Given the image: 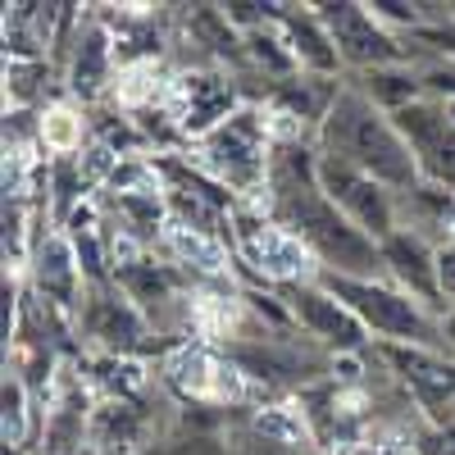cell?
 Instances as JSON below:
<instances>
[{"instance_id": "obj_10", "label": "cell", "mask_w": 455, "mask_h": 455, "mask_svg": "<svg viewBox=\"0 0 455 455\" xmlns=\"http://www.w3.org/2000/svg\"><path fill=\"white\" fill-rule=\"evenodd\" d=\"M164 378L182 401H196V405H237L246 401V383H251L233 364V355L210 347H178L164 364Z\"/></svg>"}, {"instance_id": "obj_20", "label": "cell", "mask_w": 455, "mask_h": 455, "mask_svg": "<svg viewBox=\"0 0 455 455\" xmlns=\"http://www.w3.org/2000/svg\"><path fill=\"white\" fill-rule=\"evenodd\" d=\"M87 383L100 392V401H137L146 392V364L132 355H96L87 364Z\"/></svg>"}, {"instance_id": "obj_1", "label": "cell", "mask_w": 455, "mask_h": 455, "mask_svg": "<svg viewBox=\"0 0 455 455\" xmlns=\"http://www.w3.org/2000/svg\"><path fill=\"white\" fill-rule=\"evenodd\" d=\"M315 146L323 150V156H337V160L355 164L360 173L378 178L396 196L414 192V187L424 182L405 137L392 124V114H383L373 100H364L351 83H341L332 109L323 114V124L315 132Z\"/></svg>"}, {"instance_id": "obj_18", "label": "cell", "mask_w": 455, "mask_h": 455, "mask_svg": "<svg viewBox=\"0 0 455 455\" xmlns=\"http://www.w3.org/2000/svg\"><path fill=\"white\" fill-rule=\"evenodd\" d=\"M364 100H373L383 114H396L414 100H424V83H419V64H392V68H373V73H355L347 78Z\"/></svg>"}, {"instance_id": "obj_7", "label": "cell", "mask_w": 455, "mask_h": 455, "mask_svg": "<svg viewBox=\"0 0 455 455\" xmlns=\"http://www.w3.org/2000/svg\"><path fill=\"white\" fill-rule=\"evenodd\" d=\"M319 187H323V196L341 214H347L364 237H373L378 246H383L401 228V201H396V192H387L383 182L360 173L355 164L337 160V156H323V150H319Z\"/></svg>"}, {"instance_id": "obj_8", "label": "cell", "mask_w": 455, "mask_h": 455, "mask_svg": "<svg viewBox=\"0 0 455 455\" xmlns=\"http://www.w3.org/2000/svg\"><path fill=\"white\" fill-rule=\"evenodd\" d=\"M73 319H78V332L100 355H132L137 360L141 351H150V337H156V323L119 291V283L87 287Z\"/></svg>"}, {"instance_id": "obj_9", "label": "cell", "mask_w": 455, "mask_h": 455, "mask_svg": "<svg viewBox=\"0 0 455 455\" xmlns=\"http://www.w3.org/2000/svg\"><path fill=\"white\" fill-rule=\"evenodd\" d=\"M119 83V55H114V36L100 23V14H87L73 46L64 55V96L83 109H96L100 100L114 96Z\"/></svg>"}, {"instance_id": "obj_22", "label": "cell", "mask_w": 455, "mask_h": 455, "mask_svg": "<svg viewBox=\"0 0 455 455\" xmlns=\"http://www.w3.org/2000/svg\"><path fill=\"white\" fill-rule=\"evenodd\" d=\"M437 283H442L446 310H455V242L451 246H437Z\"/></svg>"}, {"instance_id": "obj_19", "label": "cell", "mask_w": 455, "mask_h": 455, "mask_svg": "<svg viewBox=\"0 0 455 455\" xmlns=\"http://www.w3.org/2000/svg\"><path fill=\"white\" fill-rule=\"evenodd\" d=\"M242 42H246V68L255 73L259 83L300 78V64H296V55H291V46H287V36H283L278 19L264 23V28H255V32H246Z\"/></svg>"}, {"instance_id": "obj_5", "label": "cell", "mask_w": 455, "mask_h": 455, "mask_svg": "<svg viewBox=\"0 0 455 455\" xmlns=\"http://www.w3.org/2000/svg\"><path fill=\"white\" fill-rule=\"evenodd\" d=\"M242 105H246L242 78L228 73V68H219V64H182V68H173L169 92H164V109H169V119L178 124L187 146H196L201 137H210L219 124L233 119Z\"/></svg>"}, {"instance_id": "obj_12", "label": "cell", "mask_w": 455, "mask_h": 455, "mask_svg": "<svg viewBox=\"0 0 455 455\" xmlns=\"http://www.w3.org/2000/svg\"><path fill=\"white\" fill-rule=\"evenodd\" d=\"M28 291L42 296L46 306H55L64 315H78L87 278L78 269V251H73L64 228H42L36 233V246L28 259Z\"/></svg>"}, {"instance_id": "obj_2", "label": "cell", "mask_w": 455, "mask_h": 455, "mask_svg": "<svg viewBox=\"0 0 455 455\" xmlns=\"http://www.w3.org/2000/svg\"><path fill=\"white\" fill-rule=\"evenodd\" d=\"M274 132L259 105H242L228 124H219L210 137L187 146V160L201 173H210L219 187H228L237 201H259L274 173Z\"/></svg>"}, {"instance_id": "obj_17", "label": "cell", "mask_w": 455, "mask_h": 455, "mask_svg": "<svg viewBox=\"0 0 455 455\" xmlns=\"http://www.w3.org/2000/svg\"><path fill=\"white\" fill-rule=\"evenodd\" d=\"M0 428H5V451H28L32 437L42 433V410H36L32 387L23 373L5 364V383H0Z\"/></svg>"}, {"instance_id": "obj_25", "label": "cell", "mask_w": 455, "mask_h": 455, "mask_svg": "<svg viewBox=\"0 0 455 455\" xmlns=\"http://www.w3.org/2000/svg\"><path fill=\"white\" fill-rule=\"evenodd\" d=\"M442 105H446V119H451V128H455V96H446Z\"/></svg>"}, {"instance_id": "obj_21", "label": "cell", "mask_w": 455, "mask_h": 455, "mask_svg": "<svg viewBox=\"0 0 455 455\" xmlns=\"http://www.w3.org/2000/svg\"><path fill=\"white\" fill-rule=\"evenodd\" d=\"M51 64L32 60H5V109H42V83Z\"/></svg>"}, {"instance_id": "obj_24", "label": "cell", "mask_w": 455, "mask_h": 455, "mask_svg": "<svg viewBox=\"0 0 455 455\" xmlns=\"http://www.w3.org/2000/svg\"><path fill=\"white\" fill-rule=\"evenodd\" d=\"M442 351L455 360V310H446V315H442Z\"/></svg>"}, {"instance_id": "obj_15", "label": "cell", "mask_w": 455, "mask_h": 455, "mask_svg": "<svg viewBox=\"0 0 455 455\" xmlns=\"http://www.w3.org/2000/svg\"><path fill=\"white\" fill-rule=\"evenodd\" d=\"M401 201V228H414L433 246L455 242V192L442 182H419L414 192L396 196Z\"/></svg>"}, {"instance_id": "obj_13", "label": "cell", "mask_w": 455, "mask_h": 455, "mask_svg": "<svg viewBox=\"0 0 455 455\" xmlns=\"http://www.w3.org/2000/svg\"><path fill=\"white\" fill-rule=\"evenodd\" d=\"M378 251H383V278L392 287H401L405 296H414L433 315H446L442 283H437V246L428 237H419L414 228H396V233Z\"/></svg>"}, {"instance_id": "obj_16", "label": "cell", "mask_w": 455, "mask_h": 455, "mask_svg": "<svg viewBox=\"0 0 455 455\" xmlns=\"http://www.w3.org/2000/svg\"><path fill=\"white\" fill-rule=\"evenodd\" d=\"M146 419L137 401H96L92 405V424H87V446L96 455H124L137 446Z\"/></svg>"}, {"instance_id": "obj_11", "label": "cell", "mask_w": 455, "mask_h": 455, "mask_svg": "<svg viewBox=\"0 0 455 455\" xmlns=\"http://www.w3.org/2000/svg\"><path fill=\"white\" fill-rule=\"evenodd\" d=\"M392 124L405 137L414 164H419V173H424V182H442V187L455 192V128L446 119V105L424 96V100L396 109Z\"/></svg>"}, {"instance_id": "obj_3", "label": "cell", "mask_w": 455, "mask_h": 455, "mask_svg": "<svg viewBox=\"0 0 455 455\" xmlns=\"http://www.w3.org/2000/svg\"><path fill=\"white\" fill-rule=\"evenodd\" d=\"M337 300H347L351 315L364 323V332L378 347H419L442 351V315L419 306L414 296L392 287L387 278H319Z\"/></svg>"}, {"instance_id": "obj_26", "label": "cell", "mask_w": 455, "mask_h": 455, "mask_svg": "<svg viewBox=\"0 0 455 455\" xmlns=\"http://www.w3.org/2000/svg\"><path fill=\"white\" fill-rule=\"evenodd\" d=\"M5 455H23V451H5Z\"/></svg>"}, {"instance_id": "obj_4", "label": "cell", "mask_w": 455, "mask_h": 455, "mask_svg": "<svg viewBox=\"0 0 455 455\" xmlns=\"http://www.w3.org/2000/svg\"><path fill=\"white\" fill-rule=\"evenodd\" d=\"M315 14L323 19L347 78L373 73V68H392V64H419L414 42L401 36V32H392L369 10V0H315Z\"/></svg>"}, {"instance_id": "obj_23", "label": "cell", "mask_w": 455, "mask_h": 455, "mask_svg": "<svg viewBox=\"0 0 455 455\" xmlns=\"http://www.w3.org/2000/svg\"><path fill=\"white\" fill-rule=\"evenodd\" d=\"M347 455H419V451H410V446H378V442H360V446H351Z\"/></svg>"}, {"instance_id": "obj_6", "label": "cell", "mask_w": 455, "mask_h": 455, "mask_svg": "<svg viewBox=\"0 0 455 455\" xmlns=\"http://www.w3.org/2000/svg\"><path fill=\"white\" fill-rule=\"evenodd\" d=\"M274 291L283 296V306L291 315V328L306 332L315 347H323L332 360L337 355H364L373 347V337L351 315V306H347V300H337L319 278L315 283H287V287H274Z\"/></svg>"}, {"instance_id": "obj_14", "label": "cell", "mask_w": 455, "mask_h": 455, "mask_svg": "<svg viewBox=\"0 0 455 455\" xmlns=\"http://www.w3.org/2000/svg\"><path fill=\"white\" fill-rule=\"evenodd\" d=\"M278 28H283L287 46H291V55H296V64H300L306 78H328V83L347 78L341 55L332 46L323 19L315 14V5H291V0H278Z\"/></svg>"}]
</instances>
